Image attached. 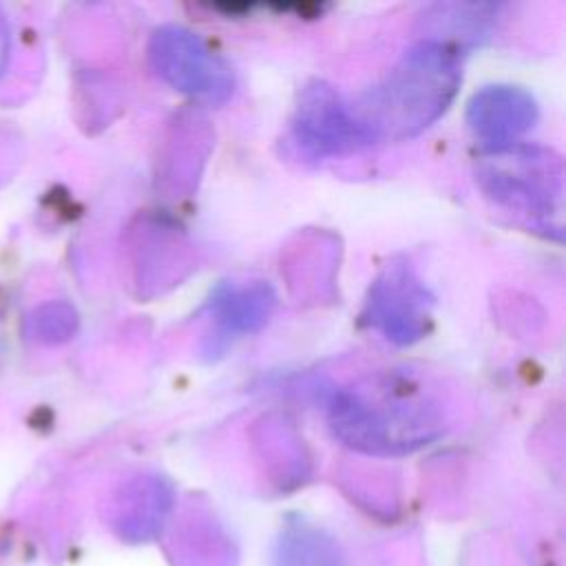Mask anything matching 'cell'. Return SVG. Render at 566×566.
Here are the masks:
<instances>
[{
  "instance_id": "cell-1",
  "label": "cell",
  "mask_w": 566,
  "mask_h": 566,
  "mask_svg": "<svg viewBox=\"0 0 566 566\" xmlns=\"http://www.w3.org/2000/svg\"><path fill=\"white\" fill-rule=\"evenodd\" d=\"M329 424L336 438L356 451L402 455L442 433L444 411L418 380L376 374L332 394Z\"/></svg>"
},
{
  "instance_id": "cell-2",
  "label": "cell",
  "mask_w": 566,
  "mask_h": 566,
  "mask_svg": "<svg viewBox=\"0 0 566 566\" xmlns=\"http://www.w3.org/2000/svg\"><path fill=\"white\" fill-rule=\"evenodd\" d=\"M462 80L458 49L436 40L413 44L354 108L374 142L413 137L453 102Z\"/></svg>"
},
{
  "instance_id": "cell-3",
  "label": "cell",
  "mask_w": 566,
  "mask_h": 566,
  "mask_svg": "<svg viewBox=\"0 0 566 566\" xmlns=\"http://www.w3.org/2000/svg\"><path fill=\"white\" fill-rule=\"evenodd\" d=\"M475 179L500 208L531 230L562 241L564 170L553 150L515 142L486 148L475 164Z\"/></svg>"
},
{
  "instance_id": "cell-4",
  "label": "cell",
  "mask_w": 566,
  "mask_h": 566,
  "mask_svg": "<svg viewBox=\"0 0 566 566\" xmlns=\"http://www.w3.org/2000/svg\"><path fill=\"white\" fill-rule=\"evenodd\" d=\"M148 51L157 75L179 93L208 104H223L234 91L230 66L186 27H159L150 35Z\"/></svg>"
},
{
  "instance_id": "cell-5",
  "label": "cell",
  "mask_w": 566,
  "mask_h": 566,
  "mask_svg": "<svg viewBox=\"0 0 566 566\" xmlns=\"http://www.w3.org/2000/svg\"><path fill=\"white\" fill-rule=\"evenodd\" d=\"M433 296L405 259L389 261L374 279L363 323L396 345L420 340L431 327Z\"/></svg>"
},
{
  "instance_id": "cell-6",
  "label": "cell",
  "mask_w": 566,
  "mask_h": 566,
  "mask_svg": "<svg viewBox=\"0 0 566 566\" xmlns=\"http://www.w3.org/2000/svg\"><path fill=\"white\" fill-rule=\"evenodd\" d=\"M292 135L298 148L312 157L343 155L374 144L354 102L321 80L303 86L292 117Z\"/></svg>"
},
{
  "instance_id": "cell-7",
  "label": "cell",
  "mask_w": 566,
  "mask_h": 566,
  "mask_svg": "<svg viewBox=\"0 0 566 566\" xmlns=\"http://www.w3.org/2000/svg\"><path fill=\"white\" fill-rule=\"evenodd\" d=\"M537 119V104L520 86H486L478 91L467 108V122L486 148L513 144Z\"/></svg>"
},
{
  "instance_id": "cell-8",
  "label": "cell",
  "mask_w": 566,
  "mask_h": 566,
  "mask_svg": "<svg viewBox=\"0 0 566 566\" xmlns=\"http://www.w3.org/2000/svg\"><path fill=\"white\" fill-rule=\"evenodd\" d=\"M274 307V292L263 281L256 283H226L210 298V314L217 327L230 334H245L259 329Z\"/></svg>"
},
{
  "instance_id": "cell-9",
  "label": "cell",
  "mask_w": 566,
  "mask_h": 566,
  "mask_svg": "<svg viewBox=\"0 0 566 566\" xmlns=\"http://www.w3.org/2000/svg\"><path fill=\"white\" fill-rule=\"evenodd\" d=\"M438 15H433V31L429 40L451 44V40L460 38L462 42H473L486 33L493 20V4H444L436 7ZM453 46V44H451Z\"/></svg>"
}]
</instances>
